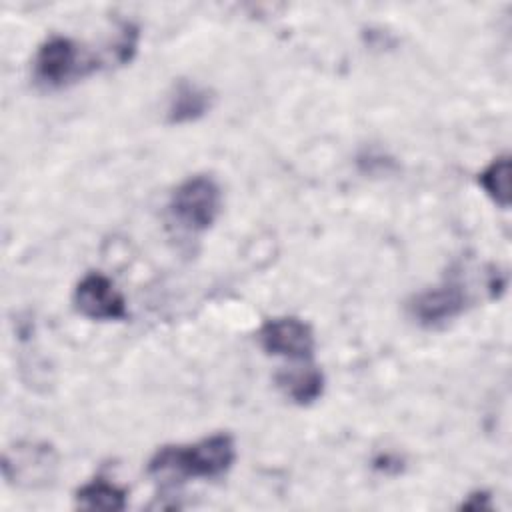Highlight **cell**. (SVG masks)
Masks as SVG:
<instances>
[{
	"mask_svg": "<svg viewBox=\"0 0 512 512\" xmlns=\"http://www.w3.org/2000/svg\"><path fill=\"white\" fill-rule=\"evenodd\" d=\"M126 490L108 482L106 478H94L76 490V504L84 510L120 512L126 508Z\"/></svg>",
	"mask_w": 512,
	"mask_h": 512,
	"instance_id": "cell-10",
	"label": "cell"
},
{
	"mask_svg": "<svg viewBox=\"0 0 512 512\" xmlns=\"http://www.w3.org/2000/svg\"><path fill=\"white\" fill-rule=\"evenodd\" d=\"M478 184L486 196H490L498 206L508 208L510 204V158L498 156L494 158L480 174Z\"/></svg>",
	"mask_w": 512,
	"mask_h": 512,
	"instance_id": "cell-11",
	"label": "cell"
},
{
	"mask_svg": "<svg viewBox=\"0 0 512 512\" xmlns=\"http://www.w3.org/2000/svg\"><path fill=\"white\" fill-rule=\"evenodd\" d=\"M276 384L292 402L300 406H308L322 396L324 376L314 366H302V368L278 372Z\"/></svg>",
	"mask_w": 512,
	"mask_h": 512,
	"instance_id": "cell-9",
	"label": "cell"
},
{
	"mask_svg": "<svg viewBox=\"0 0 512 512\" xmlns=\"http://www.w3.org/2000/svg\"><path fill=\"white\" fill-rule=\"evenodd\" d=\"M408 308L418 324L432 328L462 314L466 308V294L458 284L448 282L416 294Z\"/></svg>",
	"mask_w": 512,
	"mask_h": 512,
	"instance_id": "cell-7",
	"label": "cell"
},
{
	"mask_svg": "<svg viewBox=\"0 0 512 512\" xmlns=\"http://www.w3.org/2000/svg\"><path fill=\"white\" fill-rule=\"evenodd\" d=\"M58 458L50 444L18 442L2 456L4 478L22 488H42L56 476Z\"/></svg>",
	"mask_w": 512,
	"mask_h": 512,
	"instance_id": "cell-3",
	"label": "cell"
},
{
	"mask_svg": "<svg viewBox=\"0 0 512 512\" xmlns=\"http://www.w3.org/2000/svg\"><path fill=\"white\" fill-rule=\"evenodd\" d=\"M212 106V94L194 84V82H186L182 80L168 104V122L170 124H186V122H194L198 118H202Z\"/></svg>",
	"mask_w": 512,
	"mask_h": 512,
	"instance_id": "cell-8",
	"label": "cell"
},
{
	"mask_svg": "<svg viewBox=\"0 0 512 512\" xmlns=\"http://www.w3.org/2000/svg\"><path fill=\"white\" fill-rule=\"evenodd\" d=\"M488 506H490L488 494H484V492H474V494H470V496L466 498V502H462V508H474V510H478V508H488Z\"/></svg>",
	"mask_w": 512,
	"mask_h": 512,
	"instance_id": "cell-12",
	"label": "cell"
},
{
	"mask_svg": "<svg viewBox=\"0 0 512 512\" xmlns=\"http://www.w3.org/2000/svg\"><path fill=\"white\" fill-rule=\"evenodd\" d=\"M258 342L264 352L290 360H310L316 346L310 324L294 316L266 320L258 330Z\"/></svg>",
	"mask_w": 512,
	"mask_h": 512,
	"instance_id": "cell-5",
	"label": "cell"
},
{
	"mask_svg": "<svg viewBox=\"0 0 512 512\" xmlns=\"http://www.w3.org/2000/svg\"><path fill=\"white\" fill-rule=\"evenodd\" d=\"M236 460V446L230 434H212L188 446H162L148 462L154 476L182 478H218L226 474Z\"/></svg>",
	"mask_w": 512,
	"mask_h": 512,
	"instance_id": "cell-1",
	"label": "cell"
},
{
	"mask_svg": "<svg viewBox=\"0 0 512 512\" xmlns=\"http://www.w3.org/2000/svg\"><path fill=\"white\" fill-rule=\"evenodd\" d=\"M170 214L192 232L208 230L222 208L218 182L208 174H196L180 182L170 196Z\"/></svg>",
	"mask_w": 512,
	"mask_h": 512,
	"instance_id": "cell-2",
	"label": "cell"
},
{
	"mask_svg": "<svg viewBox=\"0 0 512 512\" xmlns=\"http://www.w3.org/2000/svg\"><path fill=\"white\" fill-rule=\"evenodd\" d=\"M76 310L90 320H122L126 318L124 296L110 278L100 272H88L74 288Z\"/></svg>",
	"mask_w": 512,
	"mask_h": 512,
	"instance_id": "cell-6",
	"label": "cell"
},
{
	"mask_svg": "<svg viewBox=\"0 0 512 512\" xmlns=\"http://www.w3.org/2000/svg\"><path fill=\"white\" fill-rule=\"evenodd\" d=\"M94 64L84 62L80 48L66 36H50L36 52L34 58V76L40 84L48 88L64 86L68 80L78 74H86Z\"/></svg>",
	"mask_w": 512,
	"mask_h": 512,
	"instance_id": "cell-4",
	"label": "cell"
}]
</instances>
